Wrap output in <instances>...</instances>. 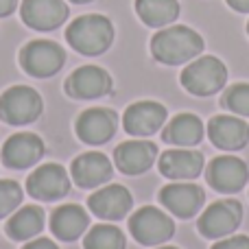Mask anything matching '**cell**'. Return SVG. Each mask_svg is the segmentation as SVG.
<instances>
[{
	"label": "cell",
	"instance_id": "obj_1",
	"mask_svg": "<svg viewBox=\"0 0 249 249\" xmlns=\"http://www.w3.org/2000/svg\"><path fill=\"white\" fill-rule=\"evenodd\" d=\"M203 51V39L190 26H168L151 39V53L160 64L177 66L195 59Z\"/></svg>",
	"mask_w": 249,
	"mask_h": 249
},
{
	"label": "cell",
	"instance_id": "obj_14",
	"mask_svg": "<svg viewBox=\"0 0 249 249\" xmlns=\"http://www.w3.org/2000/svg\"><path fill=\"white\" fill-rule=\"evenodd\" d=\"M22 20L37 31H53L68 18V4L64 0H24Z\"/></svg>",
	"mask_w": 249,
	"mask_h": 249
},
{
	"label": "cell",
	"instance_id": "obj_27",
	"mask_svg": "<svg viewBox=\"0 0 249 249\" xmlns=\"http://www.w3.org/2000/svg\"><path fill=\"white\" fill-rule=\"evenodd\" d=\"M22 201V188L16 181H0V219L11 214Z\"/></svg>",
	"mask_w": 249,
	"mask_h": 249
},
{
	"label": "cell",
	"instance_id": "obj_2",
	"mask_svg": "<svg viewBox=\"0 0 249 249\" xmlns=\"http://www.w3.org/2000/svg\"><path fill=\"white\" fill-rule=\"evenodd\" d=\"M68 44L81 55H101L114 39V26L105 16H81L66 31Z\"/></svg>",
	"mask_w": 249,
	"mask_h": 249
},
{
	"label": "cell",
	"instance_id": "obj_33",
	"mask_svg": "<svg viewBox=\"0 0 249 249\" xmlns=\"http://www.w3.org/2000/svg\"><path fill=\"white\" fill-rule=\"evenodd\" d=\"M160 249H177V247H160Z\"/></svg>",
	"mask_w": 249,
	"mask_h": 249
},
{
	"label": "cell",
	"instance_id": "obj_6",
	"mask_svg": "<svg viewBox=\"0 0 249 249\" xmlns=\"http://www.w3.org/2000/svg\"><path fill=\"white\" fill-rule=\"evenodd\" d=\"M66 61V53L59 44L46 42V39H35L26 44L20 53V64L31 77H51L59 72V68Z\"/></svg>",
	"mask_w": 249,
	"mask_h": 249
},
{
	"label": "cell",
	"instance_id": "obj_34",
	"mask_svg": "<svg viewBox=\"0 0 249 249\" xmlns=\"http://www.w3.org/2000/svg\"><path fill=\"white\" fill-rule=\"evenodd\" d=\"M247 33H249V22H247Z\"/></svg>",
	"mask_w": 249,
	"mask_h": 249
},
{
	"label": "cell",
	"instance_id": "obj_3",
	"mask_svg": "<svg viewBox=\"0 0 249 249\" xmlns=\"http://www.w3.org/2000/svg\"><path fill=\"white\" fill-rule=\"evenodd\" d=\"M181 86L195 96L216 94L228 81V68L216 57H199L181 72Z\"/></svg>",
	"mask_w": 249,
	"mask_h": 249
},
{
	"label": "cell",
	"instance_id": "obj_4",
	"mask_svg": "<svg viewBox=\"0 0 249 249\" xmlns=\"http://www.w3.org/2000/svg\"><path fill=\"white\" fill-rule=\"evenodd\" d=\"M243 221V206L236 199H219L199 216V232L206 238H225L236 232Z\"/></svg>",
	"mask_w": 249,
	"mask_h": 249
},
{
	"label": "cell",
	"instance_id": "obj_22",
	"mask_svg": "<svg viewBox=\"0 0 249 249\" xmlns=\"http://www.w3.org/2000/svg\"><path fill=\"white\" fill-rule=\"evenodd\" d=\"M201 138H203V123L195 114H179L164 129V140L171 142V144L184 146V149L199 144Z\"/></svg>",
	"mask_w": 249,
	"mask_h": 249
},
{
	"label": "cell",
	"instance_id": "obj_8",
	"mask_svg": "<svg viewBox=\"0 0 249 249\" xmlns=\"http://www.w3.org/2000/svg\"><path fill=\"white\" fill-rule=\"evenodd\" d=\"M160 201L175 216L190 219L201 210L203 201H206V193L190 181H173L160 190Z\"/></svg>",
	"mask_w": 249,
	"mask_h": 249
},
{
	"label": "cell",
	"instance_id": "obj_9",
	"mask_svg": "<svg viewBox=\"0 0 249 249\" xmlns=\"http://www.w3.org/2000/svg\"><path fill=\"white\" fill-rule=\"evenodd\" d=\"M249 179V168L241 158L234 155H221L214 158L208 166V181L214 190L223 195L238 193Z\"/></svg>",
	"mask_w": 249,
	"mask_h": 249
},
{
	"label": "cell",
	"instance_id": "obj_28",
	"mask_svg": "<svg viewBox=\"0 0 249 249\" xmlns=\"http://www.w3.org/2000/svg\"><path fill=\"white\" fill-rule=\"evenodd\" d=\"M212 249H249V236L236 234V236H225L219 241Z\"/></svg>",
	"mask_w": 249,
	"mask_h": 249
},
{
	"label": "cell",
	"instance_id": "obj_23",
	"mask_svg": "<svg viewBox=\"0 0 249 249\" xmlns=\"http://www.w3.org/2000/svg\"><path fill=\"white\" fill-rule=\"evenodd\" d=\"M136 11L146 26H166L179 16L177 0H136Z\"/></svg>",
	"mask_w": 249,
	"mask_h": 249
},
{
	"label": "cell",
	"instance_id": "obj_16",
	"mask_svg": "<svg viewBox=\"0 0 249 249\" xmlns=\"http://www.w3.org/2000/svg\"><path fill=\"white\" fill-rule=\"evenodd\" d=\"M131 203H133L131 193H129L124 186L109 184V186H103L101 190H96L90 197L88 206H90V210L94 212L96 216H101V219L118 221L131 210Z\"/></svg>",
	"mask_w": 249,
	"mask_h": 249
},
{
	"label": "cell",
	"instance_id": "obj_19",
	"mask_svg": "<svg viewBox=\"0 0 249 249\" xmlns=\"http://www.w3.org/2000/svg\"><path fill=\"white\" fill-rule=\"evenodd\" d=\"M44 155V142L35 133H16L2 149V162L11 168H26Z\"/></svg>",
	"mask_w": 249,
	"mask_h": 249
},
{
	"label": "cell",
	"instance_id": "obj_20",
	"mask_svg": "<svg viewBox=\"0 0 249 249\" xmlns=\"http://www.w3.org/2000/svg\"><path fill=\"white\" fill-rule=\"evenodd\" d=\"M112 177V164L99 151H90V153L79 155L72 162V179L77 181L81 188H94L101 186Z\"/></svg>",
	"mask_w": 249,
	"mask_h": 249
},
{
	"label": "cell",
	"instance_id": "obj_31",
	"mask_svg": "<svg viewBox=\"0 0 249 249\" xmlns=\"http://www.w3.org/2000/svg\"><path fill=\"white\" fill-rule=\"evenodd\" d=\"M234 11H241V13H249V0H225Z\"/></svg>",
	"mask_w": 249,
	"mask_h": 249
},
{
	"label": "cell",
	"instance_id": "obj_26",
	"mask_svg": "<svg viewBox=\"0 0 249 249\" xmlns=\"http://www.w3.org/2000/svg\"><path fill=\"white\" fill-rule=\"evenodd\" d=\"M223 105L238 116H249V83H234L225 92Z\"/></svg>",
	"mask_w": 249,
	"mask_h": 249
},
{
	"label": "cell",
	"instance_id": "obj_25",
	"mask_svg": "<svg viewBox=\"0 0 249 249\" xmlns=\"http://www.w3.org/2000/svg\"><path fill=\"white\" fill-rule=\"evenodd\" d=\"M86 249H124V236L114 225H96L88 232Z\"/></svg>",
	"mask_w": 249,
	"mask_h": 249
},
{
	"label": "cell",
	"instance_id": "obj_13",
	"mask_svg": "<svg viewBox=\"0 0 249 249\" xmlns=\"http://www.w3.org/2000/svg\"><path fill=\"white\" fill-rule=\"evenodd\" d=\"M166 121V107L155 101H138L129 105L123 116L124 131L131 136H151Z\"/></svg>",
	"mask_w": 249,
	"mask_h": 249
},
{
	"label": "cell",
	"instance_id": "obj_21",
	"mask_svg": "<svg viewBox=\"0 0 249 249\" xmlns=\"http://www.w3.org/2000/svg\"><path fill=\"white\" fill-rule=\"evenodd\" d=\"M88 228V214L81 206L77 203H68L55 210L51 219V230L57 238L61 241H74L79 238Z\"/></svg>",
	"mask_w": 249,
	"mask_h": 249
},
{
	"label": "cell",
	"instance_id": "obj_29",
	"mask_svg": "<svg viewBox=\"0 0 249 249\" xmlns=\"http://www.w3.org/2000/svg\"><path fill=\"white\" fill-rule=\"evenodd\" d=\"M24 249H57L55 243H51L48 238H35L33 243L24 245Z\"/></svg>",
	"mask_w": 249,
	"mask_h": 249
},
{
	"label": "cell",
	"instance_id": "obj_32",
	"mask_svg": "<svg viewBox=\"0 0 249 249\" xmlns=\"http://www.w3.org/2000/svg\"><path fill=\"white\" fill-rule=\"evenodd\" d=\"M72 2H90V0H72Z\"/></svg>",
	"mask_w": 249,
	"mask_h": 249
},
{
	"label": "cell",
	"instance_id": "obj_15",
	"mask_svg": "<svg viewBox=\"0 0 249 249\" xmlns=\"http://www.w3.org/2000/svg\"><path fill=\"white\" fill-rule=\"evenodd\" d=\"M118 116L116 112L105 107L88 109L77 121V136L88 144H103L116 133Z\"/></svg>",
	"mask_w": 249,
	"mask_h": 249
},
{
	"label": "cell",
	"instance_id": "obj_18",
	"mask_svg": "<svg viewBox=\"0 0 249 249\" xmlns=\"http://www.w3.org/2000/svg\"><path fill=\"white\" fill-rule=\"evenodd\" d=\"M203 171V155L195 149H171L160 158V173L168 179H193Z\"/></svg>",
	"mask_w": 249,
	"mask_h": 249
},
{
	"label": "cell",
	"instance_id": "obj_30",
	"mask_svg": "<svg viewBox=\"0 0 249 249\" xmlns=\"http://www.w3.org/2000/svg\"><path fill=\"white\" fill-rule=\"evenodd\" d=\"M16 4H18V0H0V18L16 11Z\"/></svg>",
	"mask_w": 249,
	"mask_h": 249
},
{
	"label": "cell",
	"instance_id": "obj_17",
	"mask_svg": "<svg viewBox=\"0 0 249 249\" xmlns=\"http://www.w3.org/2000/svg\"><path fill=\"white\" fill-rule=\"evenodd\" d=\"M155 158H158V146L146 140L123 142V144L114 151L116 166L121 168L124 175H140V173L149 171V168L153 166Z\"/></svg>",
	"mask_w": 249,
	"mask_h": 249
},
{
	"label": "cell",
	"instance_id": "obj_12",
	"mask_svg": "<svg viewBox=\"0 0 249 249\" xmlns=\"http://www.w3.org/2000/svg\"><path fill=\"white\" fill-rule=\"evenodd\" d=\"M208 136H210L212 144L219 146L223 151H241L245 149L249 142V124L241 121L238 116H221L210 118L208 123Z\"/></svg>",
	"mask_w": 249,
	"mask_h": 249
},
{
	"label": "cell",
	"instance_id": "obj_7",
	"mask_svg": "<svg viewBox=\"0 0 249 249\" xmlns=\"http://www.w3.org/2000/svg\"><path fill=\"white\" fill-rule=\"evenodd\" d=\"M129 230H131L133 238L142 245H160V243L168 241L175 232V223L168 214L153 206L140 208L136 214L129 219Z\"/></svg>",
	"mask_w": 249,
	"mask_h": 249
},
{
	"label": "cell",
	"instance_id": "obj_5",
	"mask_svg": "<svg viewBox=\"0 0 249 249\" xmlns=\"http://www.w3.org/2000/svg\"><path fill=\"white\" fill-rule=\"evenodd\" d=\"M42 114V99L33 88L16 86L0 96V118L9 124H29Z\"/></svg>",
	"mask_w": 249,
	"mask_h": 249
},
{
	"label": "cell",
	"instance_id": "obj_10",
	"mask_svg": "<svg viewBox=\"0 0 249 249\" xmlns=\"http://www.w3.org/2000/svg\"><path fill=\"white\" fill-rule=\"evenodd\" d=\"M26 188L35 199L42 201H55L61 199L70 190L68 173L59 164H44V166L35 168L33 175L26 181Z\"/></svg>",
	"mask_w": 249,
	"mask_h": 249
},
{
	"label": "cell",
	"instance_id": "obj_11",
	"mask_svg": "<svg viewBox=\"0 0 249 249\" xmlns=\"http://www.w3.org/2000/svg\"><path fill=\"white\" fill-rule=\"evenodd\" d=\"M112 90V77L99 66H81L66 81V92L74 99H99Z\"/></svg>",
	"mask_w": 249,
	"mask_h": 249
},
{
	"label": "cell",
	"instance_id": "obj_24",
	"mask_svg": "<svg viewBox=\"0 0 249 249\" xmlns=\"http://www.w3.org/2000/svg\"><path fill=\"white\" fill-rule=\"evenodd\" d=\"M44 228V212L37 206H26L9 219L7 232L13 241H26L39 234Z\"/></svg>",
	"mask_w": 249,
	"mask_h": 249
}]
</instances>
